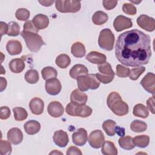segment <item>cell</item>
I'll list each match as a JSON object with an SVG mask.
<instances>
[{"mask_svg": "<svg viewBox=\"0 0 155 155\" xmlns=\"http://www.w3.org/2000/svg\"><path fill=\"white\" fill-rule=\"evenodd\" d=\"M9 68L14 73H20L25 68V63L21 58H15L9 62Z\"/></svg>", "mask_w": 155, "mask_h": 155, "instance_id": "24", "label": "cell"}, {"mask_svg": "<svg viewBox=\"0 0 155 155\" xmlns=\"http://www.w3.org/2000/svg\"><path fill=\"white\" fill-rule=\"evenodd\" d=\"M117 3V1L115 0H104L102 1L104 7L107 10H111L114 8Z\"/></svg>", "mask_w": 155, "mask_h": 155, "instance_id": "47", "label": "cell"}, {"mask_svg": "<svg viewBox=\"0 0 155 155\" xmlns=\"http://www.w3.org/2000/svg\"><path fill=\"white\" fill-rule=\"evenodd\" d=\"M130 1L131 2H133V3H136V4H138V3H139V2H140L142 1H137V2H136V1H131V0H130Z\"/></svg>", "mask_w": 155, "mask_h": 155, "instance_id": "54", "label": "cell"}, {"mask_svg": "<svg viewBox=\"0 0 155 155\" xmlns=\"http://www.w3.org/2000/svg\"><path fill=\"white\" fill-rule=\"evenodd\" d=\"M0 27H1V37L7 33L8 32V24H7L4 22H0Z\"/></svg>", "mask_w": 155, "mask_h": 155, "instance_id": "50", "label": "cell"}, {"mask_svg": "<svg viewBox=\"0 0 155 155\" xmlns=\"http://www.w3.org/2000/svg\"><path fill=\"white\" fill-rule=\"evenodd\" d=\"M25 81L31 84H34L38 82L39 79V74L37 70L35 69H30L28 70L24 76Z\"/></svg>", "mask_w": 155, "mask_h": 155, "instance_id": "34", "label": "cell"}, {"mask_svg": "<svg viewBox=\"0 0 155 155\" xmlns=\"http://www.w3.org/2000/svg\"><path fill=\"white\" fill-rule=\"evenodd\" d=\"M118 143L122 148L127 150H132L135 147L133 142V138L130 136H122L119 139Z\"/></svg>", "mask_w": 155, "mask_h": 155, "instance_id": "28", "label": "cell"}, {"mask_svg": "<svg viewBox=\"0 0 155 155\" xmlns=\"http://www.w3.org/2000/svg\"><path fill=\"white\" fill-rule=\"evenodd\" d=\"M147 105L148 109L150 110V111L153 114H154V95L151 97H150L147 101Z\"/></svg>", "mask_w": 155, "mask_h": 155, "instance_id": "49", "label": "cell"}, {"mask_svg": "<svg viewBox=\"0 0 155 155\" xmlns=\"http://www.w3.org/2000/svg\"><path fill=\"white\" fill-rule=\"evenodd\" d=\"M106 56L96 51H90L86 56V59L94 64H102L106 61Z\"/></svg>", "mask_w": 155, "mask_h": 155, "instance_id": "21", "label": "cell"}, {"mask_svg": "<svg viewBox=\"0 0 155 155\" xmlns=\"http://www.w3.org/2000/svg\"><path fill=\"white\" fill-rule=\"evenodd\" d=\"M137 25L147 31H153L155 29V21L154 18L146 15H140L136 20Z\"/></svg>", "mask_w": 155, "mask_h": 155, "instance_id": "9", "label": "cell"}, {"mask_svg": "<svg viewBox=\"0 0 155 155\" xmlns=\"http://www.w3.org/2000/svg\"><path fill=\"white\" fill-rule=\"evenodd\" d=\"M0 86H1L0 87L1 92L4 90L7 87V80L3 77L0 78Z\"/></svg>", "mask_w": 155, "mask_h": 155, "instance_id": "51", "label": "cell"}, {"mask_svg": "<svg viewBox=\"0 0 155 155\" xmlns=\"http://www.w3.org/2000/svg\"><path fill=\"white\" fill-rule=\"evenodd\" d=\"M20 27L19 24L15 22L11 21L8 24V32L7 35L9 36H16L19 35Z\"/></svg>", "mask_w": 155, "mask_h": 155, "instance_id": "38", "label": "cell"}, {"mask_svg": "<svg viewBox=\"0 0 155 155\" xmlns=\"http://www.w3.org/2000/svg\"><path fill=\"white\" fill-rule=\"evenodd\" d=\"M56 64L61 68H67L71 62L70 58L66 54H61L57 56L56 61Z\"/></svg>", "mask_w": 155, "mask_h": 155, "instance_id": "32", "label": "cell"}, {"mask_svg": "<svg viewBox=\"0 0 155 155\" xmlns=\"http://www.w3.org/2000/svg\"><path fill=\"white\" fill-rule=\"evenodd\" d=\"M124 128H120L118 126H116V128H115V132L118 134L119 135V136H123L125 134V132H124Z\"/></svg>", "mask_w": 155, "mask_h": 155, "instance_id": "52", "label": "cell"}, {"mask_svg": "<svg viewBox=\"0 0 155 155\" xmlns=\"http://www.w3.org/2000/svg\"><path fill=\"white\" fill-rule=\"evenodd\" d=\"M133 26V22L130 18L123 15L117 16L114 20L113 27L117 32L121 31L125 29L130 28Z\"/></svg>", "mask_w": 155, "mask_h": 155, "instance_id": "10", "label": "cell"}, {"mask_svg": "<svg viewBox=\"0 0 155 155\" xmlns=\"http://www.w3.org/2000/svg\"><path fill=\"white\" fill-rule=\"evenodd\" d=\"M145 71V68L144 67H139L137 68H134L131 70L129 74V78L131 80L136 81L139 76Z\"/></svg>", "mask_w": 155, "mask_h": 155, "instance_id": "41", "label": "cell"}, {"mask_svg": "<svg viewBox=\"0 0 155 155\" xmlns=\"http://www.w3.org/2000/svg\"><path fill=\"white\" fill-rule=\"evenodd\" d=\"M38 2L44 6L48 7L51 5V4L54 2V1H38Z\"/></svg>", "mask_w": 155, "mask_h": 155, "instance_id": "53", "label": "cell"}, {"mask_svg": "<svg viewBox=\"0 0 155 155\" xmlns=\"http://www.w3.org/2000/svg\"><path fill=\"white\" fill-rule=\"evenodd\" d=\"M135 146L139 148H145L150 143V137L147 135H139L133 139Z\"/></svg>", "mask_w": 155, "mask_h": 155, "instance_id": "31", "label": "cell"}, {"mask_svg": "<svg viewBox=\"0 0 155 155\" xmlns=\"http://www.w3.org/2000/svg\"><path fill=\"white\" fill-rule=\"evenodd\" d=\"M98 70L100 73L104 76H114V72L113 70L111 65L108 62H104L102 64H99L98 65Z\"/></svg>", "mask_w": 155, "mask_h": 155, "instance_id": "36", "label": "cell"}, {"mask_svg": "<svg viewBox=\"0 0 155 155\" xmlns=\"http://www.w3.org/2000/svg\"><path fill=\"white\" fill-rule=\"evenodd\" d=\"M25 131L29 135H33L38 133L41 129V124L35 120L27 121L24 125Z\"/></svg>", "mask_w": 155, "mask_h": 155, "instance_id": "23", "label": "cell"}, {"mask_svg": "<svg viewBox=\"0 0 155 155\" xmlns=\"http://www.w3.org/2000/svg\"><path fill=\"white\" fill-rule=\"evenodd\" d=\"M12 148L9 141L1 140L0 142V154L1 155H6L11 154Z\"/></svg>", "mask_w": 155, "mask_h": 155, "instance_id": "39", "label": "cell"}, {"mask_svg": "<svg viewBox=\"0 0 155 155\" xmlns=\"http://www.w3.org/2000/svg\"><path fill=\"white\" fill-rule=\"evenodd\" d=\"M96 78L97 79L100 81L103 84H109L110 82H111L113 79H114V77L113 76H104L102 75V74L101 73H97L96 74Z\"/></svg>", "mask_w": 155, "mask_h": 155, "instance_id": "46", "label": "cell"}, {"mask_svg": "<svg viewBox=\"0 0 155 155\" xmlns=\"http://www.w3.org/2000/svg\"><path fill=\"white\" fill-rule=\"evenodd\" d=\"M55 7L61 13H76L81 9V2L79 1L59 0L55 2Z\"/></svg>", "mask_w": 155, "mask_h": 155, "instance_id": "7", "label": "cell"}, {"mask_svg": "<svg viewBox=\"0 0 155 155\" xmlns=\"http://www.w3.org/2000/svg\"><path fill=\"white\" fill-rule=\"evenodd\" d=\"M48 113L53 117H59L61 116L64 112L62 105L58 101L51 102L47 107Z\"/></svg>", "mask_w": 155, "mask_h": 155, "instance_id": "15", "label": "cell"}, {"mask_svg": "<svg viewBox=\"0 0 155 155\" xmlns=\"http://www.w3.org/2000/svg\"><path fill=\"white\" fill-rule=\"evenodd\" d=\"M114 35L109 28L102 30L98 38V44L104 50L111 51L113 48L114 44Z\"/></svg>", "mask_w": 155, "mask_h": 155, "instance_id": "6", "label": "cell"}, {"mask_svg": "<svg viewBox=\"0 0 155 155\" xmlns=\"http://www.w3.org/2000/svg\"><path fill=\"white\" fill-rule=\"evenodd\" d=\"M24 31L38 33L39 30L35 26L32 21H27L24 24Z\"/></svg>", "mask_w": 155, "mask_h": 155, "instance_id": "44", "label": "cell"}, {"mask_svg": "<svg viewBox=\"0 0 155 155\" xmlns=\"http://www.w3.org/2000/svg\"><path fill=\"white\" fill-rule=\"evenodd\" d=\"M53 139L56 145L62 148L66 147L69 142L67 133L62 130L56 131L54 132Z\"/></svg>", "mask_w": 155, "mask_h": 155, "instance_id": "17", "label": "cell"}, {"mask_svg": "<svg viewBox=\"0 0 155 155\" xmlns=\"http://www.w3.org/2000/svg\"><path fill=\"white\" fill-rule=\"evenodd\" d=\"M108 19V15L102 11L96 12L92 16L93 22L97 25H101L105 24Z\"/></svg>", "mask_w": 155, "mask_h": 155, "instance_id": "27", "label": "cell"}, {"mask_svg": "<svg viewBox=\"0 0 155 155\" xmlns=\"http://www.w3.org/2000/svg\"><path fill=\"white\" fill-rule=\"evenodd\" d=\"M116 75L119 78H126L129 76L130 70L128 68H126L120 64L116 66Z\"/></svg>", "mask_w": 155, "mask_h": 155, "instance_id": "42", "label": "cell"}, {"mask_svg": "<svg viewBox=\"0 0 155 155\" xmlns=\"http://www.w3.org/2000/svg\"><path fill=\"white\" fill-rule=\"evenodd\" d=\"M6 49L10 55H16L21 53L22 46L19 41L12 39L7 42Z\"/></svg>", "mask_w": 155, "mask_h": 155, "instance_id": "20", "label": "cell"}, {"mask_svg": "<svg viewBox=\"0 0 155 155\" xmlns=\"http://www.w3.org/2000/svg\"><path fill=\"white\" fill-rule=\"evenodd\" d=\"M147 128V124L140 120H134L130 124V129L136 133H140L145 131Z\"/></svg>", "mask_w": 155, "mask_h": 155, "instance_id": "35", "label": "cell"}, {"mask_svg": "<svg viewBox=\"0 0 155 155\" xmlns=\"http://www.w3.org/2000/svg\"><path fill=\"white\" fill-rule=\"evenodd\" d=\"M41 74L44 80L56 78L58 75L57 70L52 67H45L41 71Z\"/></svg>", "mask_w": 155, "mask_h": 155, "instance_id": "33", "label": "cell"}, {"mask_svg": "<svg viewBox=\"0 0 155 155\" xmlns=\"http://www.w3.org/2000/svg\"><path fill=\"white\" fill-rule=\"evenodd\" d=\"M32 22L38 30H43L48 27L49 19L48 16L45 15L38 14L33 17Z\"/></svg>", "mask_w": 155, "mask_h": 155, "instance_id": "19", "label": "cell"}, {"mask_svg": "<svg viewBox=\"0 0 155 155\" xmlns=\"http://www.w3.org/2000/svg\"><path fill=\"white\" fill-rule=\"evenodd\" d=\"M85 52L84 45L80 42H76L71 45V53L76 58H82L85 56Z\"/></svg>", "mask_w": 155, "mask_h": 155, "instance_id": "25", "label": "cell"}, {"mask_svg": "<svg viewBox=\"0 0 155 155\" xmlns=\"http://www.w3.org/2000/svg\"><path fill=\"white\" fill-rule=\"evenodd\" d=\"M10 110L8 107L3 106L0 108V118L1 119L4 120L8 119L10 116Z\"/></svg>", "mask_w": 155, "mask_h": 155, "instance_id": "45", "label": "cell"}, {"mask_svg": "<svg viewBox=\"0 0 155 155\" xmlns=\"http://www.w3.org/2000/svg\"><path fill=\"white\" fill-rule=\"evenodd\" d=\"M133 113L135 116L142 118H147L149 114L147 108L142 104H137L134 105Z\"/></svg>", "mask_w": 155, "mask_h": 155, "instance_id": "29", "label": "cell"}, {"mask_svg": "<svg viewBox=\"0 0 155 155\" xmlns=\"http://www.w3.org/2000/svg\"><path fill=\"white\" fill-rule=\"evenodd\" d=\"M116 126V123L115 121L108 119L104 122L102 124V128L106 133V134L109 136H113L116 134L115 128Z\"/></svg>", "mask_w": 155, "mask_h": 155, "instance_id": "30", "label": "cell"}, {"mask_svg": "<svg viewBox=\"0 0 155 155\" xmlns=\"http://www.w3.org/2000/svg\"><path fill=\"white\" fill-rule=\"evenodd\" d=\"M28 48L32 52H38L42 45H45L42 37L38 33L22 31L21 33Z\"/></svg>", "mask_w": 155, "mask_h": 155, "instance_id": "3", "label": "cell"}, {"mask_svg": "<svg viewBox=\"0 0 155 155\" xmlns=\"http://www.w3.org/2000/svg\"><path fill=\"white\" fill-rule=\"evenodd\" d=\"M66 113L72 116L87 117L90 116L93 112L92 109L85 104L74 105L71 102L68 104L65 108Z\"/></svg>", "mask_w": 155, "mask_h": 155, "instance_id": "5", "label": "cell"}, {"mask_svg": "<svg viewBox=\"0 0 155 155\" xmlns=\"http://www.w3.org/2000/svg\"><path fill=\"white\" fill-rule=\"evenodd\" d=\"M77 84L81 91H86L89 89H97L100 85V81L97 79L96 74H89L79 76Z\"/></svg>", "mask_w": 155, "mask_h": 155, "instance_id": "4", "label": "cell"}, {"mask_svg": "<svg viewBox=\"0 0 155 155\" xmlns=\"http://www.w3.org/2000/svg\"><path fill=\"white\" fill-rule=\"evenodd\" d=\"M88 70L87 68L82 64H76L70 70V76L71 78L74 79L82 75L88 74Z\"/></svg>", "mask_w": 155, "mask_h": 155, "instance_id": "22", "label": "cell"}, {"mask_svg": "<svg viewBox=\"0 0 155 155\" xmlns=\"http://www.w3.org/2000/svg\"><path fill=\"white\" fill-rule=\"evenodd\" d=\"M8 140L13 145H18L22 142L23 140V133L18 128H12L10 129L7 134Z\"/></svg>", "mask_w": 155, "mask_h": 155, "instance_id": "14", "label": "cell"}, {"mask_svg": "<svg viewBox=\"0 0 155 155\" xmlns=\"http://www.w3.org/2000/svg\"><path fill=\"white\" fill-rule=\"evenodd\" d=\"M14 117L16 120L22 121L27 119L28 113L25 109L22 107H15L13 108Z\"/></svg>", "mask_w": 155, "mask_h": 155, "instance_id": "37", "label": "cell"}, {"mask_svg": "<svg viewBox=\"0 0 155 155\" xmlns=\"http://www.w3.org/2000/svg\"><path fill=\"white\" fill-rule=\"evenodd\" d=\"M87 99V95L79 89L74 90L70 94V101L74 105L85 104Z\"/></svg>", "mask_w": 155, "mask_h": 155, "instance_id": "16", "label": "cell"}, {"mask_svg": "<svg viewBox=\"0 0 155 155\" xmlns=\"http://www.w3.org/2000/svg\"><path fill=\"white\" fill-rule=\"evenodd\" d=\"M29 107L33 114L35 115H40L44 111V103L41 98L34 97L30 101Z\"/></svg>", "mask_w": 155, "mask_h": 155, "instance_id": "18", "label": "cell"}, {"mask_svg": "<svg viewBox=\"0 0 155 155\" xmlns=\"http://www.w3.org/2000/svg\"><path fill=\"white\" fill-rule=\"evenodd\" d=\"M15 16L19 21H27L30 17V12L26 8H20L16 10Z\"/></svg>", "mask_w": 155, "mask_h": 155, "instance_id": "40", "label": "cell"}, {"mask_svg": "<svg viewBox=\"0 0 155 155\" xmlns=\"http://www.w3.org/2000/svg\"><path fill=\"white\" fill-rule=\"evenodd\" d=\"M45 88L48 94L54 96L60 93L62 86L59 79L56 78H52L46 81Z\"/></svg>", "mask_w": 155, "mask_h": 155, "instance_id": "12", "label": "cell"}, {"mask_svg": "<svg viewBox=\"0 0 155 155\" xmlns=\"http://www.w3.org/2000/svg\"><path fill=\"white\" fill-rule=\"evenodd\" d=\"M104 135L100 130L93 131L88 136L89 144L94 148H99L104 142Z\"/></svg>", "mask_w": 155, "mask_h": 155, "instance_id": "8", "label": "cell"}, {"mask_svg": "<svg viewBox=\"0 0 155 155\" xmlns=\"http://www.w3.org/2000/svg\"><path fill=\"white\" fill-rule=\"evenodd\" d=\"M101 152L104 155H116L117 154V150L113 142L104 141L102 145Z\"/></svg>", "mask_w": 155, "mask_h": 155, "instance_id": "26", "label": "cell"}, {"mask_svg": "<svg viewBox=\"0 0 155 155\" xmlns=\"http://www.w3.org/2000/svg\"><path fill=\"white\" fill-rule=\"evenodd\" d=\"M88 139L87 131L83 128L78 129L76 131L72 134V140L74 145L78 146L84 145Z\"/></svg>", "mask_w": 155, "mask_h": 155, "instance_id": "13", "label": "cell"}, {"mask_svg": "<svg viewBox=\"0 0 155 155\" xmlns=\"http://www.w3.org/2000/svg\"><path fill=\"white\" fill-rule=\"evenodd\" d=\"M140 84L148 93L154 95L155 75L153 73H148L141 80Z\"/></svg>", "mask_w": 155, "mask_h": 155, "instance_id": "11", "label": "cell"}, {"mask_svg": "<svg viewBox=\"0 0 155 155\" xmlns=\"http://www.w3.org/2000/svg\"><path fill=\"white\" fill-rule=\"evenodd\" d=\"M123 12L129 15H136L137 10L136 7L130 3H125L122 6Z\"/></svg>", "mask_w": 155, "mask_h": 155, "instance_id": "43", "label": "cell"}, {"mask_svg": "<svg viewBox=\"0 0 155 155\" xmlns=\"http://www.w3.org/2000/svg\"><path fill=\"white\" fill-rule=\"evenodd\" d=\"M66 154L67 155H71V154H77V155H82V153L80 149L75 146H71L67 150Z\"/></svg>", "mask_w": 155, "mask_h": 155, "instance_id": "48", "label": "cell"}, {"mask_svg": "<svg viewBox=\"0 0 155 155\" xmlns=\"http://www.w3.org/2000/svg\"><path fill=\"white\" fill-rule=\"evenodd\" d=\"M107 103L109 108L117 116H122L128 113V104L122 101L120 94L116 91H113L108 94Z\"/></svg>", "mask_w": 155, "mask_h": 155, "instance_id": "2", "label": "cell"}, {"mask_svg": "<svg viewBox=\"0 0 155 155\" xmlns=\"http://www.w3.org/2000/svg\"><path fill=\"white\" fill-rule=\"evenodd\" d=\"M115 56L127 67L147 64L151 56L150 36L137 29L121 33L116 41Z\"/></svg>", "mask_w": 155, "mask_h": 155, "instance_id": "1", "label": "cell"}]
</instances>
